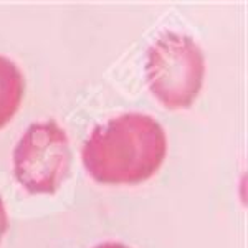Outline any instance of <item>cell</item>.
Here are the masks:
<instances>
[{
  "mask_svg": "<svg viewBox=\"0 0 248 248\" xmlns=\"http://www.w3.org/2000/svg\"><path fill=\"white\" fill-rule=\"evenodd\" d=\"M166 153V131L144 113H124L96 126L81 151L91 177L105 184L146 181L161 167Z\"/></svg>",
  "mask_w": 248,
  "mask_h": 248,
  "instance_id": "1",
  "label": "cell"
},
{
  "mask_svg": "<svg viewBox=\"0 0 248 248\" xmlns=\"http://www.w3.org/2000/svg\"><path fill=\"white\" fill-rule=\"evenodd\" d=\"M146 77L151 91L167 108L190 106L205 77L202 48L189 35L164 31L147 51Z\"/></svg>",
  "mask_w": 248,
  "mask_h": 248,
  "instance_id": "2",
  "label": "cell"
},
{
  "mask_svg": "<svg viewBox=\"0 0 248 248\" xmlns=\"http://www.w3.org/2000/svg\"><path fill=\"white\" fill-rule=\"evenodd\" d=\"M71 167L68 136L53 121L31 123L14 149V174L31 194H51Z\"/></svg>",
  "mask_w": 248,
  "mask_h": 248,
  "instance_id": "3",
  "label": "cell"
},
{
  "mask_svg": "<svg viewBox=\"0 0 248 248\" xmlns=\"http://www.w3.org/2000/svg\"><path fill=\"white\" fill-rule=\"evenodd\" d=\"M25 93V77L15 62L0 55V127L12 119Z\"/></svg>",
  "mask_w": 248,
  "mask_h": 248,
  "instance_id": "4",
  "label": "cell"
},
{
  "mask_svg": "<svg viewBox=\"0 0 248 248\" xmlns=\"http://www.w3.org/2000/svg\"><path fill=\"white\" fill-rule=\"evenodd\" d=\"M7 230H9V217H7L5 205H3V201L0 197V240H2Z\"/></svg>",
  "mask_w": 248,
  "mask_h": 248,
  "instance_id": "5",
  "label": "cell"
},
{
  "mask_svg": "<svg viewBox=\"0 0 248 248\" xmlns=\"http://www.w3.org/2000/svg\"><path fill=\"white\" fill-rule=\"evenodd\" d=\"M94 248H129L124 243H118V242H106V243H101V245L94 247Z\"/></svg>",
  "mask_w": 248,
  "mask_h": 248,
  "instance_id": "6",
  "label": "cell"
}]
</instances>
